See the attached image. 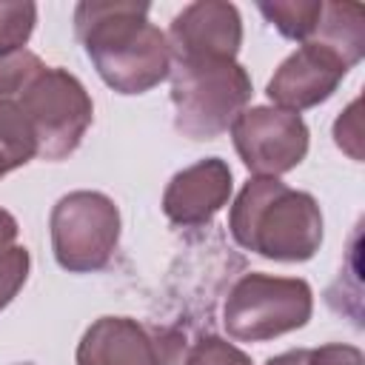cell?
Returning a JSON list of instances; mask_svg holds the SVG:
<instances>
[{"label":"cell","mask_w":365,"mask_h":365,"mask_svg":"<svg viewBox=\"0 0 365 365\" xmlns=\"http://www.w3.org/2000/svg\"><path fill=\"white\" fill-rule=\"evenodd\" d=\"M308 43L336 51L351 68L365 54V11L356 3H322V17Z\"/></svg>","instance_id":"cell-12"},{"label":"cell","mask_w":365,"mask_h":365,"mask_svg":"<svg viewBox=\"0 0 365 365\" xmlns=\"http://www.w3.org/2000/svg\"><path fill=\"white\" fill-rule=\"evenodd\" d=\"M234 148L254 177L294 171L308 154V125L299 114L277 106L245 108L231 125Z\"/></svg>","instance_id":"cell-8"},{"label":"cell","mask_w":365,"mask_h":365,"mask_svg":"<svg viewBox=\"0 0 365 365\" xmlns=\"http://www.w3.org/2000/svg\"><path fill=\"white\" fill-rule=\"evenodd\" d=\"M308 348H294V351H285L279 356H271L265 365H308Z\"/></svg>","instance_id":"cell-19"},{"label":"cell","mask_w":365,"mask_h":365,"mask_svg":"<svg viewBox=\"0 0 365 365\" xmlns=\"http://www.w3.org/2000/svg\"><path fill=\"white\" fill-rule=\"evenodd\" d=\"M171 63L200 60V57H225L237 60L242 46V17L234 3L222 0H197L188 3L168 29Z\"/></svg>","instance_id":"cell-10"},{"label":"cell","mask_w":365,"mask_h":365,"mask_svg":"<svg viewBox=\"0 0 365 365\" xmlns=\"http://www.w3.org/2000/svg\"><path fill=\"white\" fill-rule=\"evenodd\" d=\"M308 365H365V356L356 345L328 342L308 354Z\"/></svg>","instance_id":"cell-17"},{"label":"cell","mask_w":365,"mask_h":365,"mask_svg":"<svg viewBox=\"0 0 365 365\" xmlns=\"http://www.w3.org/2000/svg\"><path fill=\"white\" fill-rule=\"evenodd\" d=\"M259 11L282 37L308 43L322 17V0H265Z\"/></svg>","instance_id":"cell-13"},{"label":"cell","mask_w":365,"mask_h":365,"mask_svg":"<svg viewBox=\"0 0 365 365\" xmlns=\"http://www.w3.org/2000/svg\"><path fill=\"white\" fill-rule=\"evenodd\" d=\"M174 128L188 140H214L231 131L251 100V77L237 60L200 57L171 63Z\"/></svg>","instance_id":"cell-4"},{"label":"cell","mask_w":365,"mask_h":365,"mask_svg":"<svg viewBox=\"0 0 365 365\" xmlns=\"http://www.w3.org/2000/svg\"><path fill=\"white\" fill-rule=\"evenodd\" d=\"M148 9L137 0H83L74 9V34L117 94H145L171 71L168 37L148 20Z\"/></svg>","instance_id":"cell-2"},{"label":"cell","mask_w":365,"mask_h":365,"mask_svg":"<svg viewBox=\"0 0 365 365\" xmlns=\"http://www.w3.org/2000/svg\"><path fill=\"white\" fill-rule=\"evenodd\" d=\"M182 365H254V362H251V356H248L242 348H237L234 342L208 334V336H200V339L188 348Z\"/></svg>","instance_id":"cell-15"},{"label":"cell","mask_w":365,"mask_h":365,"mask_svg":"<svg viewBox=\"0 0 365 365\" xmlns=\"http://www.w3.org/2000/svg\"><path fill=\"white\" fill-rule=\"evenodd\" d=\"M314 314V291L297 277L245 274L228 291L222 325L237 342H268L302 328Z\"/></svg>","instance_id":"cell-5"},{"label":"cell","mask_w":365,"mask_h":365,"mask_svg":"<svg viewBox=\"0 0 365 365\" xmlns=\"http://www.w3.org/2000/svg\"><path fill=\"white\" fill-rule=\"evenodd\" d=\"M231 188L234 177L228 163L220 157H205L171 177L163 194V211L180 228H200L228 205Z\"/></svg>","instance_id":"cell-11"},{"label":"cell","mask_w":365,"mask_h":365,"mask_svg":"<svg viewBox=\"0 0 365 365\" xmlns=\"http://www.w3.org/2000/svg\"><path fill=\"white\" fill-rule=\"evenodd\" d=\"M17 220L6 211V208H0V254L3 251H9L11 245H14V240H17Z\"/></svg>","instance_id":"cell-18"},{"label":"cell","mask_w":365,"mask_h":365,"mask_svg":"<svg viewBox=\"0 0 365 365\" xmlns=\"http://www.w3.org/2000/svg\"><path fill=\"white\" fill-rule=\"evenodd\" d=\"M51 251L68 274L103 271L120 242V211L100 191H71L51 208Z\"/></svg>","instance_id":"cell-6"},{"label":"cell","mask_w":365,"mask_h":365,"mask_svg":"<svg viewBox=\"0 0 365 365\" xmlns=\"http://www.w3.org/2000/svg\"><path fill=\"white\" fill-rule=\"evenodd\" d=\"M94 103L86 86L34 51L0 57V160L9 171L29 160H66L91 125Z\"/></svg>","instance_id":"cell-1"},{"label":"cell","mask_w":365,"mask_h":365,"mask_svg":"<svg viewBox=\"0 0 365 365\" xmlns=\"http://www.w3.org/2000/svg\"><path fill=\"white\" fill-rule=\"evenodd\" d=\"M348 63L322 43H302L288 54L265 86L268 100L285 111H305L325 103L348 74Z\"/></svg>","instance_id":"cell-9"},{"label":"cell","mask_w":365,"mask_h":365,"mask_svg":"<svg viewBox=\"0 0 365 365\" xmlns=\"http://www.w3.org/2000/svg\"><path fill=\"white\" fill-rule=\"evenodd\" d=\"M23 365H31V362H23Z\"/></svg>","instance_id":"cell-21"},{"label":"cell","mask_w":365,"mask_h":365,"mask_svg":"<svg viewBox=\"0 0 365 365\" xmlns=\"http://www.w3.org/2000/svg\"><path fill=\"white\" fill-rule=\"evenodd\" d=\"M6 174H9V168H6V163H3V160H0V180H3V177H6Z\"/></svg>","instance_id":"cell-20"},{"label":"cell","mask_w":365,"mask_h":365,"mask_svg":"<svg viewBox=\"0 0 365 365\" xmlns=\"http://www.w3.org/2000/svg\"><path fill=\"white\" fill-rule=\"evenodd\" d=\"M37 23V6L29 0H0V57L20 51Z\"/></svg>","instance_id":"cell-14"},{"label":"cell","mask_w":365,"mask_h":365,"mask_svg":"<svg viewBox=\"0 0 365 365\" xmlns=\"http://www.w3.org/2000/svg\"><path fill=\"white\" fill-rule=\"evenodd\" d=\"M31 268V257L23 245H11L0 254V311L17 297V291L26 285Z\"/></svg>","instance_id":"cell-16"},{"label":"cell","mask_w":365,"mask_h":365,"mask_svg":"<svg viewBox=\"0 0 365 365\" xmlns=\"http://www.w3.org/2000/svg\"><path fill=\"white\" fill-rule=\"evenodd\" d=\"M234 242L274 262H305L322 245V211L279 177H254L228 211Z\"/></svg>","instance_id":"cell-3"},{"label":"cell","mask_w":365,"mask_h":365,"mask_svg":"<svg viewBox=\"0 0 365 365\" xmlns=\"http://www.w3.org/2000/svg\"><path fill=\"white\" fill-rule=\"evenodd\" d=\"M185 334L131 317L94 319L74 354L77 365H180Z\"/></svg>","instance_id":"cell-7"}]
</instances>
